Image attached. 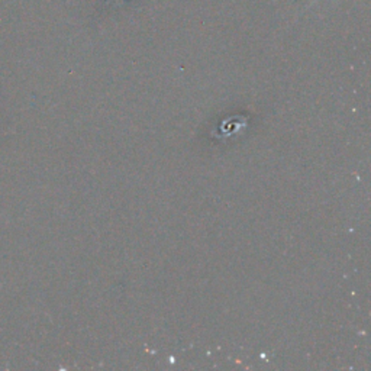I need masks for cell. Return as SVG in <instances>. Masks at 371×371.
I'll list each match as a JSON object with an SVG mask.
<instances>
[{"instance_id":"1","label":"cell","mask_w":371,"mask_h":371,"mask_svg":"<svg viewBox=\"0 0 371 371\" xmlns=\"http://www.w3.org/2000/svg\"><path fill=\"white\" fill-rule=\"evenodd\" d=\"M316 2H317V0H313V2H312V4H310V5H309V6H308V9H309V8H310V6H312V5H313V4H316Z\"/></svg>"}]
</instances>
